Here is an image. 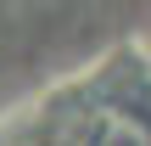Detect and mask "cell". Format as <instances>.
Listing matches in <instances>:
<instances>
[{
	"instance_id": "6da1fadb",
	"label": "cell",
	"mask_w": 151,
	"mask_h": 146,
	"mask_svg": "<svg viewBox=\"0 0 151 146\" xmlns=\"http://www.w3.org/2000/svg\"><path fill=\"white\" fill-rule=\"evenodd\" d=\"M0 146H151V39H123L0 113Z\"/></svg>"
}]
</instances>
